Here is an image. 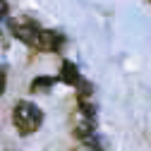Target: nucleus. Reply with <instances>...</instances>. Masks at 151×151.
Here are the masks:
<instances>
[{"instance_id": "f257e3e1", "label": "nucleus", "mask_w": 151, "mask_h": 151, "mask_svg": "<svg viewBox=\"0 0 151 151\" xmlns=\"http://www.w3.org/2000/svg\"><path fill=\"white\" fill-rule=\"evenodd\" d=\"M10 31H12L14 39H19L22 43H27L29 48L39 50V53H58L63 48V36L58 31L41 29L29 17H12Z\"/></svg>"}, {"instance_id": "f03ea898", "label": "nucleus", "mask_w": 151, "mask_h": 151, "mask_svg": "<svg viewBox=\"0 0 151 151\" xmlns=\"http://www.w3.org/2000/svg\"><path fill=\"white\" fill-rule=\"evenodd\" d=\"M12 125L19 134H34L43 125V110L31 101H17L12 108Z\"/></svg>"}, {"instance_id": "7ed1b4c3", "label": "nucleus", "mask_w": 151, "mask_h": 151, "mask_svg": "<svg viewBox=\"0 0 151 151\" xmlns=\"http://www.w3.org/2000/svg\"><path fill=\"white\" fill-rule=\"evenodd\" d=\"M58 82L70 84V86H79V84H82V74H79L77 65L70 63V60H63V67H60V74H58Z\"/></svg>"}, {"instance_id": "20e7f679", "label": "nucleus", "mask_w": 151, "mask_h": 151, "mask_svg": "<svg viewBox=\"0 0 151 151\" xmlns=\"http://www.w3.org/2000/svg\"><path fill=\"white\" fill-rule=\"evenodd\" d=\"M55 82H58V77H36V79H31V91L34 93H46V91H50V86H55Z\"/></svg>"}, {"instance_id": "39448f33", "label": "nucleus", "mask_w": 151, "mask_h": 151, "mask_svg": "<svg viewBox=\"0 0 151 151\" xmlns=\"http://www.w3.org/2000/svg\"><path fill=\"white\" fill-rule=\"evenodd\" d=\"M5 82H7V67L0 65V96L5 93Z\"/></svg>"}, {"instance_id": "423d86ee", "label": "nucleus", "mask_w": 151, "mask_h": 151, "mask_svg": "<svg viewBox=\"0 0 151 151\" xmlns=\"http://www.w3.org/2000/svg\"><path fill=\"white\" fill-rule=\"evenodd\" d=\"M3 17H7V3L0 0V19H3Z\"/></svg>"}]
</instances>
